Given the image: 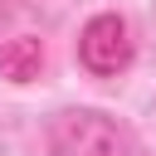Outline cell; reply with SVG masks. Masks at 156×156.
I'll list each match as a JSON object with an SVG mask.
<instances>
[{
	"instance_id": "obj_1",
	"label": "cell",
	"mask_w": 156,
	"mask_h": 156,
	"mask_svg": "<svg viewBox=\"0 0 156 156\" xmlns=\"http://www.w3.org/2000/svg\"><path fill=\"white\" fill-rule=\"evenodd\" d=\"M49 156H136L132 136L102 107H58L44 122Z\"/></svg>"
},
{
	"instance_id": "obj_3",
	"label": "cell",
	"mask_w": 156,
	"mask_h": 156,
	"mask_svg": "<svg viewBox=\"0 0 156 156\" xmlns=\"http://www.w3.org/2000/svg\"><path fill=\"white\" fill-rule=\"evenodd\" d=\"M39 68H44V39L39 34H10V39H0V78L29 83V78H39Z\"/></svg>"
},
{
	"instance_id": "obj_4",
	"label": "cell",
	"mask_w": 156,
	"mask_h": 156,
	"mask_svg": "<svg viewBox=\"0 0 156 156\" xmlns=\"http://www.w3.org/2000/svg\"><path fill=\"white\" fill-rule=\"evenodd\" d=\"M0 29H5V5H0Z\"/></svg>"
},
{
	"instance_id": "obj_2",
	"label": "cell",
	"mask_w": 156,
	"mask_h": 156,
	"mask_svg": "<svg viewBox=\"0 0 156 156\" xmlns=\"http://www.w3.org/2000/svg\"><path fill=\"white\" fill-rule=\"evenodd\" d=\"M73 54H78V68L93 73V78H117L132 68L136 58V39H132V24L127 15L117 10H98L83 20L78 39H73Z\"/></svg>"
}]
</instances>
